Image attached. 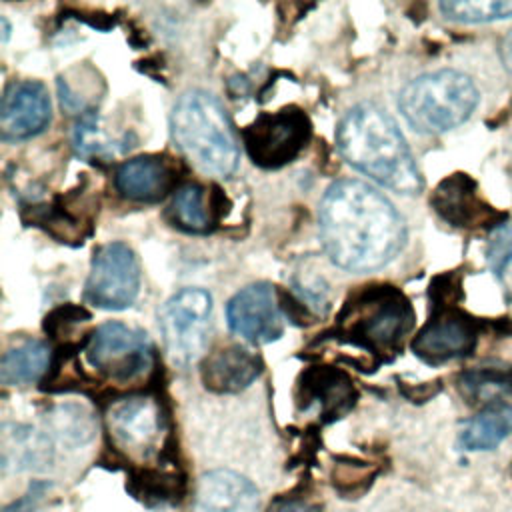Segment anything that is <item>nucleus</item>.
<instances>
[{
    "instance_id": "1",
    "label": "nucleus",
    "mask_w": 512,
    "mask_h": 512,
    "mask_svg": "<svg viewBox=\"0 0 512 512\" xmlns=\"http://www.w3.org/2000/svg\"><path fill=\"white\" fill-rule=\"evenodd\" d=\"M318 234L328 258L350 272L382 268L406 244V226L392 202L360 180H338L326 190Z\"/></svg>"
},
{
    "instance_id": "2",
    "label": "nucleus",
    "mask_w": 512,
    "mask_h": 512,
    "mask_svg": "<svg viewBox=\"0 0 512 512\" xmlns=\"http://www.w3.org/2000/svg\"><path fill=\"white\" fill-rule=\"evenodd\" d=\"M342 158L378 184L400 192L418 194L422 176L394 118L372 102H362L346 112L336 130Z\"/></svg>"
},
{
    "instance_id": "3",
    "label": "nucleus",
    "mask_w": 512,
    "mask_h": 512,
    "mask_svg": "<svg viewBox=\"0 0 512 512\" xmlns=\"http://www.w3.org/2000/svg\"><path fill=\"white\" fill-rule=\"evenodd\" d=\"M172 138L200 170L230 176L238 166V138L222 104L206 90H188L170 116Z\"/></svg>"
},
{
    "instance_id": "4",
    "label": "nucleus",
    "mask_w": 512,
    "mask_h": 512,
    "mask_svg": "<svg viewBox=\"0 0 512 512\" xmlns=\"http://www.w3.org/2000/svg\"><path fill=\"white\" fill-rule=\"evenodd\" d=\"M478 104L476 84L462 72L438 70L408 82L398 108L406 122L422 134H442L470 118Z\"/></svg>"
},
{
    "instance_id": "5",
    "label": "nucleus",
    "mask_w": 512,
    "mask_h": 512,
    "mask_svg": "<svg viewBox=\"0 0 512 512\" xmlns=\"http://www.w3.org/2000/svg\"><path fill=\"white\" fill-rule=\"evenodd\" d=\"M342 330L352 344L372 352H394L414 326V310L408 298L392 288L378 286L360 294L346 306Z\"/></svg>"
},
{
    "instance_id": "6",
    "label": "nucleus",
    "mask_w": 512,
    "mask_h": 512,
    "mask_svg": "<svg viewBox=\"0 0 512 512\" xmlns=\"http://www.w3.org/2000/svg\"><path fill=\"white\" fill-rule=\"evenodd\" d=\"M212 298L202 288H182L170 296L160 312V332L168 358L176 366L196 362L206 346Z\"/></svg>"
},
{
    "instance_id": "7",
    "label": "nucleus",
    "mask_w": 512,
    "mask_h": 512,
    "mask_svg": "<svg viewBox=\"0 0 512 512\" xmlns=\"http://www.w3.org/2000/svg\"><path fill=\"white\" fill-rule=\"evenodd\" d=\"M88 362L106 378L130 382L152 366V344L146 332L122 322H106L90 336Z\"/></svg>"
},
{
    "instance_id": "8",
    "label": "nucleus",
    "mask_w": 512,
    "mask_h": 512,
    "mask_svg": "<svg viewBox=\"0 0 512 512\" xmlns=\"http://www.w3.org/2000/svg\"><path fill=\"white\" fill-rule=\"evenodd\" d=\"M310 138V122L300 108L262 112L246 130L244 144L254 164L280 168L292 162Z\"/></svg>"
},
{
    "instance_id": "9",
    "label": "nucleus",
    "mask_w": 512,
    "mask_h": 512,
    "mask_svg": "<svg viewBox=\"0 0 512 512\" xmlns=\"http://www.w3.org/2000/svg\"><path fill=\"white\" fill-rule=\"evenodd\" d=\"M138 288L140 268L132 248L110 242L94 252L84 286L86 302L104 310H124L136 300Z\"/></svg>"
},
{
    "instance_id": "10",
    "label": "nucleus",
    "mask_w": 512,
    "mask_h": 512,
    "mask_svg": "<svg viewBox=\"0 0 512 512\" xmlns=\"http://www.w3.org/2000/svg\"><path fill=\"white\" fill-rule=\"evenodd\" d=\"M108 430L114 444L130 456H152L164 432L160 404L148 396H130L114 402L106 414Z\"/></svg>"
},
{
    "instance_id": "11",
    "label": "nucleus",
    "mask_w": 512,
    "mask_h": 512,
    "mask_svg": "<svg viewBox=\"0 0 512 512\" xmlns=\"http://www.w3.org/2000/svg\"><path fill=\"white\" fill-rule=\"evenodd\" d=\"M228 326L252 344H268L284 332V316L272 284L256 282L236 292L226 306Z\"/></svg>"
},
{
    "instance_id": "12",
    "label": "nucleus",
    "mask_w": 512,
    "mask_h": 512,
    "mask_svg": "<svg viewBox=\"0 0 512 512\" xmlns=\"http://www.w3.org/2000/svg\"><path fill=\"white\" fill-rule=\"evenodd\" d=\"M478 322L452 308H442L440 314L428 320V324L414 336L412 350L426 364H444L448 360L464 358L472 354L478 340Z\"/></svg>"
},
{
    "instance_id": "13",
    "label": "nucleus",
    "mask_w": 512,
    "mask_h": 512,
    "mask_svg": "<svg viewBox=\"0 0 512 512\" xmlns=\"http://www.w3.org/2000/svg\"><path fill=\"white\" fill-rule=\"evenodd\" d=\"M50 98L44 84L22 80L8 86L0 104V132L4 140H26L50 122Z\"/></svg>"
},
{
    "instance_id": "14",
    "label": "nucleus",
    "mask_w": 512,
    "mask_h": 512,
    "mask_svg": "<svg viewBox=\"0 0 512 512\" xmlns=\"http://www.w3.org/2000/svg\"><path fill=\"white\" fill-rule=\"evenodd\" d=\"M430 202L442 220L458 228H490L506 218V214L496 212L478 196L476 182L466 174L444 178Z\"/></svg>"
},
{
    "instance_id": "15",
    "label": "nucleus",
    "mask_w": 512,
    "mask_h": 512,
    "mask_svg": "<svg viewBox=\"0 0 512 512\" xmlns=\"http://www.w3.org/2000/svg\"><path fill=\"white\" fill-rule=\"evenodd\" d=\"M194 512H258V492L248 478L232 470H214L196 486Z\"/></svg>"
},
{
    "instance_id": "16",
    "label": "nucleus",
    "mask_w": 512,
    "mask_h": 512,
    "mask_svg": "<svg viewBox=\"0 0 512 512\" xmlns=\"http://www.w3.org/2000/svg\"><path fill=\"white\" fill-rule=\"evenodd\" d=\"M260 374L258 358L242 346H226L212 352L202 366V382L220 394L240 392Z\"/></svg>"
},
{
    "instance_id": "17",
    "label": "nucleus",
    "mask_w": 512,
    "mask_h": 512,
    "mask_svg": "<svg viewBox=\"0 0 512 512\" xmlns=\"http://www.w3.org/2000/svg\"><path fill=\"white\" fill-rule=\"evenodd\" d=\"M116 190L134 202H158L172 188L168 166L154 156H138L118 166L114 176Z\"/></svg>"
},
{
    "instance_id": "18",
    "label": "nucleus",
    "mask_w": 512,
    "mask_h": 512,
    "mask_svg": "<svg viewBox=\"0 0 512 512\" xmlns=\"http://www.w3.org/2000/svg\"><path fill=\"white\" fill-rule=\"evenodd\" d=\"M302 388V400L304 408L310 404L320 406V414L326 416V420L340 418L344 412H348L356 402V390L352 382L346 378V374L330 368L310 370L304 376Z\"/></svg>"
},
{
    "instance_id": "19",
    "label": "nucleus",
    "mask_w": 512,
    "mask_h": 512,
    "mask_svg": "<svg viewBox=\"0 0 512 512\" xmlns=\"http://www.w3.org/2000/svg\"><path fill=\"white\" fill-rule=\"evenodd\" d=\"M460 394L470 404H484L488 408L512 402V368L506 364L476 366L460 374Z\"/></svg>"
},
{
    "instance_id": "20",
    "label": "nucleus",
    "mask_w": 512,
    "mask_h": 512,
    "mask_svg": "<svg viewBox=\"0 0 512 512\" xmlns=\"http://www.w3.org/2000/svg\"><path fill=\"white\" fill-rule=\"evenodd\" d=\"M50 366V348L40 340H28L2 356L0 380L6 386L32 384L44 376Z\"/></svg>"
},
{
    "instance_id": "21",
    "label": "nucleus",
    "mask_w": 512,
    "mask_h": 512,
    "mask_svg": "<svg viewBox=\"0 0 512 512\" xmlns=\"http://www.w3.org/2000/svg\"><path fill=\"white\" fill-rule=\"evenodd\" d=\"M512 434V408H486L466 420L460 430V444L466 450H492Z\"/></svg>"
},
{
    "instance_id": "22",
    "label": "nucleus",
    "mask_w": 512,
    "mask_h": 512,
    "mask_svg": "<svg viewBox=\"0 0 512 512\" xmlns=\"http://www.w3.org/2000/svg\"><path fill=\"white\" fill-rule=\"evenodd\" d=\"M168 212L174 226L186 232H206L212 222L204 198V188L198 184H186L178 188Z\"/></svg>"
},
{
    "instance_id": "23",
    "label": "nucleus",
    "mask_w": 512,
    "mask_h": 512,
    "mask_svg": "<svg viewBox=\"0 0 512 512\" xmlns=\"http://www.w3.org/2000/svg\"><path fill=\"white\" fill-rule=\"evenodd\" d=\"M444 18L462 24H484L512 18V0H450L438 4Z\"/></svg>"
},
{
    "instance_id": "24",
    "label": "nucleus",
    "mask_w": 512,
    "mask_h": 512,
    "mask_svg": "<svg viewBox=\"0 0 512 512\" xmlns=\"http://www.w3.org/2000/svg\"><path fill=\"white\" fill-rule=\"evenodd\" d=\"M52 426L62 440H68L74 444L88 440L92 434L90 418L74 406H60L52 414Z\"/></svg>"
},
{
    "instance_id": "25",
    "label": "nucleus",
    "mask_w": 512,
    "mask_h": 512,
    "mask_svg": "<svg viewBox=\"0 0 512 512\" xmlns=\"http://www.w3.org/2000/svg\"><path fill=\"white\" fill-rule=\"evenodd\" d=\"M486 262L490 270L500 278L512 262V226H498L486 246Z\"/></svg>"
},
{
    "instance_id": "26",
    "label": "nucleus",
    "mask_w": 512,
    "mask_h": 512,
    "mask_svg": "<svg viewBox=\"0 0 512 512\" xmlns=\"http://www.w3.org/2000/svg\"><path fill=\"white\" fill-rule=\"evenodd\" d=\"M46 490H48V484H44V482L32 484L30 490H28V494L22 496L20 500L12 502L4 512H32L34 506L38 504V500L42 498V494H44Z\"/></svg>"
},
{
    "instance_id": "27",
    "label": "nucleus",
    "mask_w": 512,
    "mask_h": 512,
    "mask_svg": "<svg viewBox=\"0 0 512 512\" xmlns=\"http://www.w3.org/2000/svg\"><path fill=\"white\" fill-rule=\"evenodd\" d=\"M270 512H320L314 504L304 500H282Z\"/></svg>"
},
{
    "instance_id": "28",
    "label": "nucleus",
    "mask_w": 512,
    "mask_h": 512,
    "mask_svg": "<svg viewBox=\"0 0 512 512\" xmlns=\"http://www.w3.org/2000/svg\"><path fill=\"white\" fill-rule=\"evenodd\" d=\"M500 54H502V64H504V68L512 74V30H510V32L506 34V38L502 40Z\"/></svg>"
}]
</instances>
